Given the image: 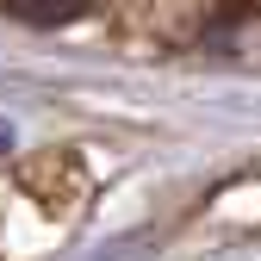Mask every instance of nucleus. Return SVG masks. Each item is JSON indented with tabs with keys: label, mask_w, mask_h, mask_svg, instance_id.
I'll return each instance as SVG.
<instances>
[{
	"label": "nucleus",
	"mask_w": 261,
	"mask_h": 261,
	"mask_svg": "<svg viewBox=\"0 0 261 261\" xmlns=\"http://www.w3.org/2000/svg\"><path fill=\"white\" fill-rule=\"evenodd\" d=\"M7 13H19V19H38V25H56V19H75V13H87L93 0H0Z\"/></svg>",
	"instance_id": "1"
}]
</instances>
